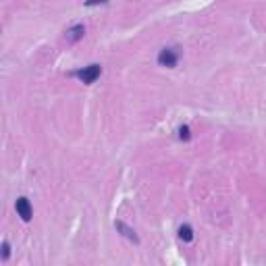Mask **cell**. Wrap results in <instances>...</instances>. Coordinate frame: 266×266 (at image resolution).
Listing matches in <instances>:
<instances>
[{"instance_id":"cell-6","label":"cell","mask_w":266,"mask_h":266,"mask_svg":"<svg viewBox=\"0 0 266 266\" xmlns=\"http://www.w3.org/2000/svg\"><path fill=\"white\" fill-rule=\"evenodd\" d=\"M179 239H181V241H185V243H191L193 241V229H191V225H181L179 227Z\"/></svg>"},{"instance_id":"cell-1","label":"cell","mask_w":266,"mask_h":266,"mask_svg":"<svg viewBox=\"0 0 266 266\" xmlns=\"http://www.w3.org/2000/svg\"><path fill=\"white\" fill-rule=\"evenodd\" d=\"M102 75V67L98 63H94V65H87L83 69H77V71H71V77H77L81 83L85 85H92L96 79H98Z\"/></svg>"},{"instance_id":"cell-8","label":"cell","mask_w":266,"mask_h":266,"mask_svg":"<svg viewBox=\"0 0 266 266\" xmlns=\"http://www.w3.org/2000/svg\"><path fill=\"white\" fill-rule=\"evenodd\" d=\"M8 256H11V245H8V241H2V262L8 260Z\"/></svg>"},{"instance_id":"cell-9","label":"cell","mask_w":266,"mask_h":266,"mask_svg":"<svg viewBox=\"0 0 266 266\" xmlns=\"http://www.w3.org/2000/svg\"><path fill=\"white\" fill-rule=\"evenodd\" d=\"M110 0H85V6H96V4H108Z\"/></svg>"},{"instance_id":"cell-3","label":"cell","mask_w":266,"mask_h":266,"mask_svg":"<svg viewBox=\"0 0 266 266\" xmlns=\"http://www.w3.org/2000/svg\"><path fill=\"white\" fill-rule=\"evenodd\" d=\"M15 210H17V214L21 216V220H25V223H29L31 216H33V208H31V204H29L27 198H17Z\"/></svg>"},{"instance_id":"cell-2","label":"cell","mask_w":266,"mask_h":266,"mask_svg":"<svg viewBox=\"0 0 266 266\" xmlns=\"http://www.w3.org/2000/svg\"><path fill=\"white\" fill-rule=\"evenodd\" d=\"M179 63V50L177 48H162L158 52V65L166 69H175Z\"/></svg>"},{"instance_id":"cell-4","label":"cell","mask_w":266,"mask_h":266,"mask_svg":"<svg viewBox=\"0 0 266 266\" xmlns=\"http://www.w3.org/2000/svg\"><path fill=\"white\" fill-rule=\"evenodd\" d=\"M114 229L123 235V237H127L129 241H133V243H139V237H137V233H135V229H131L129 225H125L123 220H114Z\"/></svg>"},{"instance_id":"cell-5","label":"cell","mask_w":266,"mask_h":266,"mask_svg":"<svg viewBox=\"0 0 266 266\" xmlns=\"http://www.w3.org/2000/svg\"><path fill=\"white\" fill-rule=\"evenodd\" d=\"M83 35H85V27H83L81 23H77V25H73V27L67 29L65 38H67L69 44H77L79 40H83Z\"/></svg>"},{"instance_id":"cell-7","label":"cell","mask_w":266,"mask_h":266,"mask_svg":"<svg viewBox=\"0 0 266 266\" xmlns=\"http://www.w3.org/2000/svg\"><path fill=\"white\" fill-rule=\"evenodd\" d=\"M179 139L181 141H189L191 139V129L187 125H181L179 127Z\"/></svg>"}]
</instances>
